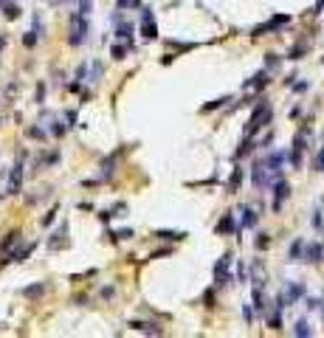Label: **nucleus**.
<instances>
[{
  "instance_id": "423d86ee",
  "label": "nucleus",
  "mask_w": 324,
  "mask_h": 338,
  "mask_svg": "<svg viewBox=\"0 0 324 338\" xmlns=\"http://www.w3.org/2000/svg\"><path fill=\"white\" fill-rule=\"evenodd\" d=\"M288 23V14H276L271 23H265V25H259V28H254V37H259V34L265 31H274V28H279V25H285Z\"/></svg>"
},
{
  "instance_id": "72a5a7b5",
  "label": "nucleus",
  "mask_w": 324,
  "mask_h": 338,
  "mask_svg": "<svg viewBox=\"0 0 324 338\" xmlns=\"http://www.w3.org/2000/svg\"><path fill=\"white\" fill-rule=\"evenodd\" d=\"M88 76V65H79V71H76V79L82 82V79Z\"/></svg>"
},
{
  "instance_id": "f257e3e1",
  "label": "nucleus",
  "mask_w": 324,
  "mask_h": 338,
  "mask_svg": "<svg viewBox=\"0 0 324 338\" xmlns=\"http://www.w3.org/2000/svg\"><path fill=\"white\" fill-rule=\"evenodd\" d=\"M85 40H88V20L76 11V14H71V37H68V43L82 45Z\"/></svg>"
},
{
  "instance_id": "2f4dec72",
  "label": "nucleus",
  "mask_w": 324,
  "mask_h": 338,
  "mask_svg": "<svg viewBox=\"0 0 324 338\" xmlns=\"http://www.w3.org/2000/svg\"><path fill=\"white\" fill-rule=\"evenodd\" d=\"M65 119H68V127H74V124H76V113L68 110V113H65Z\"/></svg>"
},
{
  "instance_id": "ea45409f",
  "label": "nucleus",
  "mask_w": 324,
  "mask_h": 338,
  "mask_svg": "<svg viewBox=\"0 0 324 338\" xmlns=\"http://www.w3.org/2000/svg\"><path fill=\"white\" fill-rule=\"evenodd\" d=\"M0 124H3V119H0Z\"/></svg>"
},
{
  "instance_id": "473e14b6",
  "label": "nucleus",
  "mask_w": 324,
  "mask_h": 338,
  "mask_svg": "<svg viewBox=\"0 0 324 338\" xmlns=\"http://www.w3.org/2000/svg\"><path fill=\"white\" fill-rule=\"evenodd\" d=\"M313 225H316V228H322V225H324V220H322V212H313Z\"/></svg>"
},
{
  "instance_id": "dca6fc26",
  "label": "nucleus",
  "mask_w": 324,
  "mask_h": 338,
  "mask_svg": "<svg viewBox=\"0 0 324 338\" xmlns=\"http://www.w3.org/2000/svg\"><path fill=\"white\" fill-rule=\"evenodd\" d=\"M37 40H40V34H37V31H25V34H23V45H25V48H34Z\"/></svg>"
},
{
  "instance_id": "ddd939ff",
  "label": "nucleus",
  "mask_w": 324,
  "mask_h": 338,
  "mask_svg": "<svg viewBox=\"0 0 324 338\" xmlns=\"http://www.w3.org/2000/svg\"><path fill=\"white\" fill-rule=\"evenodd\" d=\"M155 237L158 240H175V242H178V240H183V231H155Z\"/></svg>"
},
{
  "instance_id": "4c0bfd02",
  "label": "nucleus",
  "mask_w": 324,
  "mask_h": 338,
  "mask_svg": "<svg viewBox=\"0 0 324 338\" xmlns=\"http://www.w3.org/2000/svg\"><path fill=\"white\" fill-rule=\"evenodd\" d=\"M6 48V34H0V51Z\"/></svg>"
},
{
  "instance_id": "1a4fd4ad",
  "label": "nucleus",
  "mask_w": 324,
  "mask_h": 338,
  "mask_svg": "<svg viewBox=\"0 0 324 338\" xmlns=\"http://www.w3.org/2000/svg\"><path fill=\"white\" fill-rule=\"evenodd\" d=\"M0 9H3V17H6V20H17V17H20V14H23L17 3H3Z\"/></svg>"
},
{
  "instance_id": "9d476101",
  "label": "nucleus",
  "mask_w": 324,
  "mask_h": 338,
  "mask_svg": "<svg viewBox=\"0 0 324 338\" xmlns=\"http://www.w3.org/2000/svg\"><path fill=\"white\" fill-rule=\"evenodd\" d=\"M217 231H220V234H228V231H234V214H225L223 220L217 223Z\"/></svg>"
},
{
  "instance_id": "4be33fe9",
  "label": "nucleus",
  "mask_w": 324,
  "mask_h": 338,
  "mask_svg": "<svg viewBox=\"0 0 324 338\" xmlns=\"http://www.w3.org/2000/svg\"><path fill=\"white\" fill-rule=\"evenodd\" d=\"M90 9H93V0H79V14H82V17H88Z\"/></svg>"
},
{
  "instance_id": "7c9ffc66",
  "label": "nucleus",
  "mask_w": 324,
  "mask_h": 338,
  "mask_svg": "<svg viewBox=\"0 0 324 338\" xmlns=\"http://www.w3.org/2000/svg\"><path fill=\"white\" fill-rule=\"evenodd\" d=\"M43 99H45V85L40 82V85H37V104H43Z\"/></svg>"
},
{
  "instance_id": "a878e982",
  "label": "nucleus",
  "mask_w": 324,
  "mask_h": 338,
  "mask_svg": "<svg viewBox=\"0 0 324 338\" xmlns=\"http://www.w3.org/2000/svg\"><path fill=\"white\" fill-rule=\"evenodd\" d=\"M133 237V231L130 228H122V231H113V240H130Z\"/></svg>"
},
{
  "instance_id": "b1692460",
  "label": "nucleus",
  "mask_w": 324,
  "mask_h": 338,
  "mask_svg": "<svg viewBox=\"0 0 324 338\" xmlns=\"http://www.w3.org/2000/svg\"><path fill=\"white\" fill-rule=\"evenodd\" d=\"M254 307H257L259 313L265 310V299H262V293H259V290H254Z\"/></svg>"
},
{
  "instance_id": "9b49d317",
  "label": "nucleus",
  "mask_w": 324,
  "mask_h": 338,
  "mask_svg": "<svg viewBox=\"0 0 324 338\" xmlns=\"http://www.w3.org/2000/svg\"><path fill=\"white\" fill-rule=\"evenodd\" d=\"M240 225H246V228H251V225H257V214H254V209H243V223Z\"/></svg>"
},
{
  "instance_id": "aec40b11",
  "label": "nucleus",
  "mask_w": 324,
  "mask_h": 338,
  "mask_svg": "<svg viewBox=\"0 0 324 338\" xmlns=\"http://www.w3.org/2000/svg\"><path fill=\"white\" fill-rule=\"evenodd\" d=\"M225 101H228V96H220V99H214L212 104H206V107H200V113H212L214 107H223Z\"/></svg>"
},
{
  "instance_id": "c756f323",
  "label": "nucleus",
  "mask_w": 324,
  "mask_h": 338,
  "mask_svg": "<svg viewBox=\"0 0 324 338\" xmlns=\"http://www.w3.org/2000/svg\"><path fill=\"white\" fill-rule=\"evenodd\" d=\"M54 217H56V206H54V209H51V212H48V214L43 217V225H51V223H54Z\"/></svg>"
},
{
  "instance_id": "20e7f679",
  "label": "nucleus",
  "mask_w": 324,
  "mask_h": 338,
  "mask_svg": "<svg viewBox=\"0 0 324 338\" xmlns=\"http://www.w3.org/2000/svg\"><path fill=\"white\" fill-rule=\"evenodd\" d=\"M302 254L307 262H324V248L319 245V242H307V245L302 248Z\"/></svg>"
},
{
  "instance_id": "6e6552de",
  "label": "nucleus",
  "mask_w": 324,
  "mask_h": 338,
  "mask_svg": "<svg viewBox=\"0 0 324 338\" xmlns=\"http://www.w3.org/2000/svg\"><path fill=\"white\" fill-rule=\"evenodd\" d=\"M31 251H34V242L17 248V251H11V254H9V262H25V259L31 257Z\"/></svg>"
},
{
  "instance_id": "0eeeda50",
  "label": "nucleus",
  "mask_w": 324,
  "mask_h": 338,
  "mask_svg": "<svg viewBox=\"0 0 324 338\" xmlns=\"http://www.w3.org/2000/svg\"><path fill=\"white\" fill-rule=\"evenodd\" d=\"M291 194V186H288V180H279L276 183V200H274V212H279L282 209V200Z\"/></svg>"
},
{
  "instance_id": "f704fd0d",
  "label": "nucleus",
  "mask_w": 324,
  "mask_h": 338,
  "mask_svg": "<svg viewBox=\"0 0 324 338\" xmlns=\"http://www.w3.org/2000/svg\"><path fill=\"white\" fill-rule=\"evenodd\" d=\"M268 245V234H259V240H257V248H265Z\"/></svg>"
},
{
  "instance_id": "5701e85b",
  "label": "nucleus",
  "mask_w": 324,
  "mask_h": 338,
  "mask_svg": "<svg viewBox=\"0 0 324 338\" xmlns=\"http://www.w3.org/2000/svg\"><path fill=\"white\" fill-rule=\"evenodd\" d=\"M65 130H68V127L62 121H54V124H51V133H54L56 138H62V135H65Z\"/></svg>"
},
{
  "instance_id": "bb28decb",
  "label": "nucleus",
  "mask_w": 324,
  "mask_h": 338,
  "mask_svg": "<svg viewBox=\"0 0 324 338\" xmlns=\"http://www.w3.org/2000/svg\"><path fill=\"white\" fill-rule=\"evenodd\" d=\"M313 167L319 169V172H324V149H319V155H316V161H313Z\"/></svg>"
},
{
  "instance_id": "412c9836",
  "label": "nucleus",
  "mask_w": 324,
  "mask_h": 338,
  "mask_svg": "<svg viewBox=\"0 0 324 338\" xmlns=\"http://www.w3.org/2000/svg\"><path fill=\"white\" fill-rule=\"evenodd\" d=\"M43 290H45V285H31V288H23V296H31L34 299V296H40Z\"/></svg>"
},
{
  "instance_id": "2eb2a0df",
  "label": "nucleus",
  "mask_w": 324,
  "mask_h": 338,
  "mask_svg": "<svg viewBox=\"0 0 324 338\" xmlns=\"http://www.w3.org/2000/svg\"><path fill=\"white\" fill-rule=\"evenodd\" d=\"M265 82H268V71H259L257 76L251 79V82H246V88H251V85H254V88H259V85H265Z\"/></svg>"
},
{
  "instance_id": "a211bd4d",
  "label": "nucleus",
  "mask_w": 324,
  "mask_h": 338,
  "mask_svg": "<svg viewBox=\"0 0 324 338\" xmlns=\"http://www.w3.org/2000/svg\"><path fill=\"white\" fill-rule=\"evenodd\" d=\"M240 180H243V172H240V169H234V172H231V180H228V192H237Z\"/></svg>"
},
{
  "instance_id": "6ab92c4d",
  "label": "nucleus",
  "mask_w": 324,
  "mask_h": 338,
  "mask_svg": "<svg viewBox=\"0 0 324 338\" xmlns=\"http://www.w3.org/2000/svg\"><path fill=\"white\" fill-rule=\"evenodd\" d=\"M302 248H304V240H296V242L291 245V259H293V262L302 257Z\"/></svg>"
},
{
  "instance_id": "7ed1b4c3",
  "label": "nucleus",
  "mask_w": 324,
  "mask_h": 338,
  "mask_svg": "<svg viewBox=\"0 0 324 338\" xmlns=\"http://www.w3.org/2000/svg\"><path fill=\"white\" fill-rule=\"evenodd\" d=\"M228 265H231V254H223V257L217 259V265H214V279H217V285H225V282H228Z\"/></svg>"
},
{
  "instance_id": "f8f14e48",
  "label": "nucleus",
  "mask_w": 324,
  "mask_h": 338,
  "mask_svg": "<svg viewBox=\"0 0 324 338\" xmlns=\"http://www.w3.org/2000/svg\"><path fill=\"white\" fill-rule=\"evenodd\" d=\"M268 183V178H265V167H254V186H265Z\"/></svg>"
},
{
  "instance_id": "cd10ccee",
  "label": "nucleus",
  "mask_w": 324,
  "mask_h": 338,
  "mask_svg": "<svg viewBox=\"0 0 324 338\" xmlns=\"http://www.w3.org/2000/svg\"><path fill=\"white\" fill-rule=\"evenodd\" d=\"M17 240H20V234H17V231H11V234L6 237V240H3V248H9V245H14V242H17Z\"/></svg>"
},
{
  "instance_id": "39448f33",
  "label": "nucleus",
  "mask_w": 324,
  "mask_h": 338,
  "mask_svg": "<svg viewBox=\"0 0 324 338\" xmlns=\"http://www.w3.org/2000/svg\"><path fill=\"white\" fill-rule=\"evenodd\" d=\"M302 296H304V285H299V282H288L285 285V302H296Z\"/></svg>"
},
{
  "instance_id": "58836bf2",
  "label": "nucleus",
  "mask_w": 324,
  "mask_h": 338,
  "mask_svg": "<svg viewBox=\"0 0 324 338\" xmlns=\"http://www.w3.org/2000/svg\"><path fill=\"white\" fill-rule=\"evenodd\" d=\"M322 9H324V0H319V3H316V14H319Z\"/></svg>"
},
{
  "instance_id": "f3484780",
  "label": "nucleus",
  "mask_w": 324,
  "mask_h": 338,
  "mask_svg": "<svg viewBox=\"0 0 324 338\" xmlns=\"http://www.w3.org/2000/svg\"><path fill=\"white\" fill-rule=\"evenodd\" d=\"M296 336H313V327L307 324V321H296V330H293Z\"/></svg>"
},
{
  "instance_id": "f03ea898",
  "label": "nucleus",
  "mask_w": 324,
  "mask_h": 338,
  "mask_svg": "<svg viewBox=\"0 0 324 338\" xmlns=\"http://www.w3.org/2000/svg\"><path fill=\"white\" fill-rule=\"evenodd\" d=\"M23 158H17V164H14V169L9 172V186H6V194H20V186H23Z\"/></svg>"
},
{
  "instance_id": "c9c22d12",
  "label": "nucleus",
  "mask_w": 324,
  "mask_h": 338,
  "mask_svg": "<svg viewBox=\"0 0 324 338\" xmlns=\"http://www.w3.org/2000/svg\"><path fill=\"white\" fill-rule=\"evenodd\" d=\"M101 76V65L99 62H93V79H99Z\"/></svg>"
},
{
  "instance_id": "c85d7f7f",
  "label": "nucleus",
  "mask_w": 324,
  "mask_h": 338,
  "mask_svg": "<svg viewBox=\"0 0 324 338\" xmlns=\"http://www.w3.org/2000/svg\"><path fill=\"white\" fill-rule=\"evenodd\" d=\"M28 135H31V138H45V130H40V127H28Z\"/></svg>"
},
{
  "instance_id": "e433bc0d",
  "label": "nucleus",
  "mask_w": 324,
  "mask_h": 338,
  "mask_svg": "<svg viewBox=\"0 0 324 338\" xmlns=\"http://www.w3.org/2000/svg\"><path fill=\"white\" fill-rule=\"evenodd\" d=\"M276 62H279V59H276V54H268V68H274Z\"/></svg>"
},
{
  "instance_id": "393cba45",
  "label": "nucleus",
  "mask_w": 324,
  "mask_h": 338,
  "mask_svg": "<svg viewBox=\"0 0 324 338\" xmlns=\"http://www.w3.org/2000/svg\"><path fill=\"white\" fill-rule=\"evenodd\" d=\"M113 59H124V54H127V48H124V45H113Z\"/></svg>"
},
{
  "instance_id": "4468645a",
  "label": "nucleus",
  "mask_w": 324,
  "mask_h": 338,
  "mask_svg": "<svg viewBox=\"0 0 324 338\" xmlns=\"http://www.w3.org/2000/svg\"><path fill=\"white\" fill-rule=\"evenodd\" d=\"M116 37H119V40H130V37H133V25H130V23L119 25V28H116Z\"/></svg>"
}]
</instances>
